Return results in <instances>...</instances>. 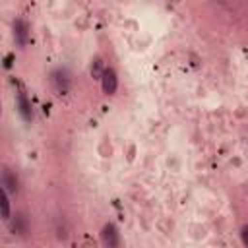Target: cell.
Wrapping results in <instances>:
<instances>
[{
  "label": "cell",
  "instance_id": "1",
  "mask_svg": "<svg viewBox=\"0 0 248 248\" xmlns=\"http://www.w3.org/2000/svg\"><path fill=\"white\" fill-rule=\"evenodd\" d=\"M103 91L107 93V95H112L114 91H116V87H118V79H116V74H114V70H110V68H107L105 72H103Z\"/></svg>",
  "mask_w": 248,
  "mask_h": 248
},
{
  "label": "cell",
  "instance_id": "2",
  "mask_svg": "<svg viewBox=\"0 0 248 248\" xmlns=\"http://www.w3.org/2000/svg\"><path fill=\"white\" fill-rule=\"evenodd\" d=\"M2 188L12 190V192L17 190V178H16V174L10 169H4L2 170Z\"/></svg>",
  "mask_w": 248,
  "mask_h": 248
},
{
  "label": "cell",
  "instance_id": "3",
  "mask_svg": "<svg viewBox=\"0 0 248 248\" xmlns=\"http://www.w3.org/2000/svg\"><path fill=\"white\" fill-rule=\"evenodd\" d=\"M0 205H2V219L8 221L10 219V198H8L6 188H2V192H0Z\"/></svg>",
  "mask_w": 248,
  "mask_h": 248
},
{
  "label": "cell",
  "instance_id": "4",
  "mask_svg": "<svg viewBox=\"0 0 248 248\" xmlns=\"http://www.w3.org/2000/svg\"><path fill=\"white\" fill-rule=\"evenodd\" d=\"M103 240H105L108 246H114V244H116V231H114L112 225H107V227L103 229Z\"/></svg>",
  "mask_w": 248,
  "mask_h": 248
},
{
  "label": "cell",
  "instance_id": "5",
  "mask_svg": "<svg viewBox=\"0 0 248 248\" xmlns=\"http://www.w3.org/2000/svg\"><path fill=\"white\" fill-rule=\"evenodd\" d=\"M14 29H16V35H17L19 43L25 45V41H27V37H25V25H23L21 21H16V23H14Z\"/></svg>",
  "mask_w": 248,
  "mask_h": 248
},
{
  "label": "cell",
  "instance_id": "6",
  "mask_svg": "<svg viewBox=\"0 0 248 248\" xmlns=\"http://www.w3.org/2000/svg\"><path fill=\"white\" fill-rule=\"evenodd\" d=\"M240 238H242V244L248 246V225H244V227L240 229Z\"/></svg>",
  "mask_w": 248,
  "mask_h": 248
}]
</instances>
